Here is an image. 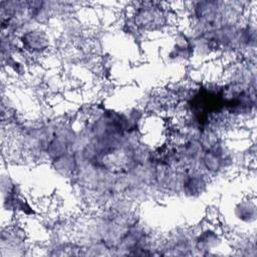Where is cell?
I'll list each match as a JSON object with an SVG mask.
<instances>
[{"label":"cell","instance_id":"cell-1","mask_svg":"<svg viewBox=\"0 0 257 257\" xmlns=\"http://www.w3.org/2000/svg\"><path fill=\"white\" fill-rule=\"evenodd\" d=\"M222 243V236L215 227H203L194 237V247L200 251H211L219 248Z\"/></svg>","mask_w":257,"mask_h":257},{"label":"cell","instance_id":"cell-2","mask_svg":"<svg viewBox=\"0 0 257 257\" xmlns=\"http://www.w3.org/2000/svg\"><path fill=\"white\" fill-rule=\"evenodd\" d=\"M234 218L241 224H254L256 221V205L255 198L250 196L243 197L239 202L234 204Z\"/></svg>","mask_w":257,"mask_h":257}]
</instances>
